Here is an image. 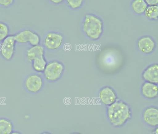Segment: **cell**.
I'll return each mask as SVG.
<instances>
[{"label":"cell","instance_id":"1","mask_svg":"<svg viewBox=\"0 0 158 134\" xmlns=\"http://www.w3.org/2000/svg\"><path fill=\"white\" fill-rule=\"evenodd\" d=\"M107 114L109 121L115 127L123 125L131 116L130 107L122 100H116L108 106Z\"/></svg>","mask_w":158,"mask_h":134},{"label":"cell","instance_id":"2","mask_svg":"<svg viewBox=\"0 0 158 134\" xmlns=\"http://www.w3.org/2000/svg\"><path fill=\"white\" fill-rule=\"evenodd\" d=\"M83 29L87 36L90 39L97 40L102 34L103 23L97 16L88 14L85 16Z\"/></svg>","mask_w":158,"mask_h":134},{"label":"cell","instance_id":"3","mask_svg":"<svg viewBox=\"0 0 158 134\" xmlns=\"http://www.w3.org/2000/svg\"><path fill=\"white\" fill-rule=\"evenodd\" d=\"M27 56L33 61V67L37 72L44 71L47 61L44 57V48L41 46L36 45L30 47L27 51Z\"/></svg>","mask_w":158,"mask_h":134},{"label":"cell","instance_id":"4","mask_svg":"<svg viewBox=\"0 0 158 134\" xmlns=\"http://www.w3.org/2000/svg\"><path fill=\"white\" fill-rule=\"evenodd\" d=\"M64 69L63 65L60 62L52 61L46 65L44 70V75L48 81H56L60 77Z\"/></svg>","mask_w":158,"mask_h":134},{"label":"cell","instance_id":"5","mask_svg":"<svg viewBox=\"0 0 158 134\" xmlns=\"http://www.w3.org/2000/svg\"><path fill=\"white\" fill-rule=\"evenodd\" d=\"M15 40L17 42L24 43L29 42L32 45H38L40 41L39 36L29 30H25L14 36Z\"/></svg>","mask_w":158,"mask_h":134},{"label":"cell","instance_id":"6","mask_svg":"<svg viewBox=\"0 0 158 134\" xmlns=\"http://www.w3.org/2000/svg\"><path fill=\"white\" fill-rule=\"evenodd\" d=\"M15 42L14 36L11 35L7 36L2 42L1 53L7 60H10L13 56Z\"/></svg>","mask_w":158,"mask_h":134},{"label":"cell","instance_id":"7","mask_svg":"<svg viewBox=\"0 0 158 134\" xmlns=\"http://www.w3.org/2000/svg\"><path fill=\"white\" fill-rule=\"evenodd\" d=\"M62 42V35L60 34L54 32L48 34L44 41L46 47L51 50L58 49L61 46Z\"/></svg>","mask_w":158,"mask_h":134},{"label":"cell","instance_id":"8","mask_svg":"<svg viewBox=\"0 0 158 134\" xmlns=\"http://www.w3.org/2000/svg\"><path fill=\"white\" fill-rule=\"evenodd\" d=\"M43 81L42 78L37 74L29 75L25 82V86L27 90L32 93H36L42 88Z\"/></svg>","mask_w":158,"mask_h":134},{"label":"cell","instance_id":"9","mask_svg":"<svg viewBox=\"0 0 158 134\" xmlns=\"http://www.w3.org/2000/svg\"><path fill=\"white\" fill-rule=\"evenodd\" d=\"M99 97L101 101L104 105L110 106L116 100V95L114 91L110 87H106L100 91Z\"/></svg>","mask_w":158,"mask_h":134},{"label":"cell","instance_id":"10","mask_svg":"<svg viewBox=\"0 0 158 134\" xmlns=\"http://www.w3.org/2000/svg\"><path fill=\"white\" fill-rule=\"evenodd\" d=\"M143 118L146 123L151 126L158 125V110L154 107L147 108L143 114Z\"/></svg>","mask_w":158,"mask_h":134},{"label":"cell","instance_id":"11","mask_svg":"<svg viewBox=\"0 0 158 134\" xmlns=\"http://www.w3.org/2000/svg\"><path fill=\"white\" fill-rule=\"evenodd\" d=\"M142 77L147 82L153 84L158 83V65L157 63L150 65L144 70Z\"/></svg>","mask_w":158,"mask_h":134},{"label":"cell","instance_id":"12","mask_svg":"<svg viewBox=\"0 0 158 134\" xmlns=\"http://www.w3.org/2000/svg\"><path fill=\"white\" fill-rule=\"evenodd\" d=\"M137 46L141 52L144 53H150L153 51L155 46L154 41L149 36L141 37L138 41Z\"/></svg>","mask_w":158,"mask_h":134},{"label":"cell","instance_id":"13","mask_svg":"<svg viewBox=\"0 0 158 134\" xmlns=\"http://www.w3.org/2000/svg\"><path fill=\"white\" fill-rule=\"evenodd\" d=\"M141 92L146 97L154 98L158 95V86L155 84L146 82L142 85Z\"/></svg>","mask_w":158,"mask_h":134},{"label":"cell","instance_id":"14","mask_svg":"<svg viewBox=\"0 0 158 134\" xmlns=\"http://www.w3.org/2000/svg\"><path fill=\"white\" fill-rule=\"evenodd\" d=\"M13 126L10 121L5 118L0 119V134H10Z\"/></svg>","mask_w":158,"mask_h":134},{"label":"cell","instance_id":"15","mask_svg":"<svg viewBox=\"0 0 158 134\" xmlns=\"http://www.w3.org/2000/svg\"><path fill=\"white\" fill-rule=\"evenodd\" d=\"M148 5L145 1L136 0L132 3V7L134 11L137 14H142L145 12Z\"/></svg>","mask_w":158,"mask_h":134},{"label":"cell","instance_id":"16","mask_svg":"<svg viewBox=\"0 0 158 134\" xmlns=\"http://www.w3.org/2000/svg\"><path fill=\"white\" fill-rule=\"evenodd\" d=\"M145 16L150 19L157 20L158 16V6H149L145 11Z\"/></svg>","mask_w":158,"mask_h":134},{"label":"cell","instance_id":"17","mask_svg":"<svg viewBox=\"0 0 158 134\" xmlns=\"http://www.w3.org/2000/svg\"><path fill=\"white\" fill-rule=\"evenodd\" d=\"M9 33L8 26L4 23L0 22V41L4 40L8 36Z\"/></svg>","mask_w":158,"mask_h":134},{"label":"cell","instance_id":"18","mask_svg":"<svg viewBox=\"0 0 158 134\" xmlns=\"http://www.w3.org/2000/svg\"><path fill=\"white\" fill-rule=\"evenodd\" d=\"M68 5L72 7L73 9H75V8H78L80 6L83 2V1L82 0H79V1H77V0H68L67 1Z\"/></svg>","mask_w":158,"mask_h":134},{"label":"cell","instance_id":"19","mask_svg":"<svg viewBox=\"0 0 158 134\" xmlns=\"http://www.w3.org/2000/svg\"><path fill=\"white\" fill-rule=\"evenodd\" d=\"M13 0H0V4L4 6H8L13 3Z\"/></svg>","mask_w":158,"mask_h":134},{"label":"cell","instance_id":"20","mask_svg":"<svg viewBox=\"0 0 158 134\" xmlns=\"http://www.w3.org/2000/svg\"><path fill=\"white\" fill-rule=\"evenodd\" d=\"M146 3L149 6L156 5L158 3V0H146Z\"/></svg>","mask_w":158,"mask_h":134},{"label":"cell","instance_id":"21","mask_svg":"<svg viewBox=\"0 0 158 134\" xmlns=\"http://www.w3.org/2000/svg\"><path fill=\"white\" fill-rule=\"evenodd\" d=\"M51 2L54 3H59L61 2L62 1H61V0H56H56H54V1L52 0V1H51Z\"/></svg>","mask_w":158,"mask_h":134},{"label":"cell","instance_id":"22","mask_svg":"<svg viewBox=\"0 0 158 134\" xmlns=\"http://www.w3.org/2000/svg\"><path fill=\"white\" fill-rule=\"evenodd\" d=\"M10 134H20V133H19V132H12V133H11Z\"/></svg>","mask_w":158,"mask_h":134},{"label":"cell","instance_id":"23","mask_svg":"<svg viewBox=\"0 0 158 134\" xmlns=\"http://www.w3.org/2000/svg\"><path fill=\"white\" fill-rule=\"evenodd\" d=\"M42 134H49V133H47V132H45V133H42Z\"/></svg>","mask_w":158,"mask_h":134}]
</instances>
